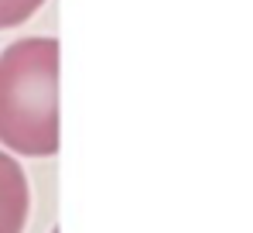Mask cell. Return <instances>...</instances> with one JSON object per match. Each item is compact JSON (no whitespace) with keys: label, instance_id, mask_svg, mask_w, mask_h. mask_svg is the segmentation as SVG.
<instances>
[{"label":"cell","instance_id":"obj_2","mask_svg":"<svg viewBox=\"0 0 253 233\" xmlns=\"http://www.w3.org/2000/svg\"><path fill=\"white\" fill-rule=\"evenodd\" d=\"M31 213V189L28 175L17 158L0 148V233H24Z\"/></svg>","mask_w":253,"mask_h":233},{"label":"cell","instance_id":"obj_1","mask_svg":"<svg viewBox=\"0 0 253 233\" xmlns=\"http://www.w3.org/2000/svg\"><path fill=\"white\" fill-rule=\"evenodd\" d=\"M0 148L58 155V41L21 38L0 52Z\"/></svg>","mask_w":253,"mask_h":233},{"label":"cell","instance_id":"obj_3","mask_svg":"<svg viewBox=\"0 0 253 233\" xmlns=\"http://www.w3.org/2000/svg\"><path fill=\"white\" fill-rule=\"evenodd\" d=\"M44 7V0H0V31L21 28Z\"/></svg>","mask_w":253,"mask_h":233}]
</instances>
